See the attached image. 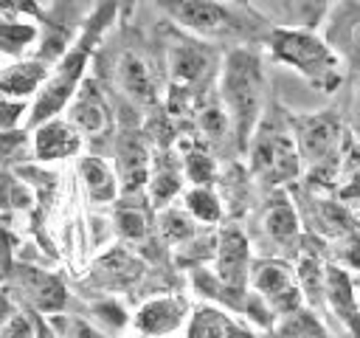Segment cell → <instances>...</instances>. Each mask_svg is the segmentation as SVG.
<instances>
[{
    "label": "cell",
    "mask_w": 360,
    "mask_h": 338,
    "mask_svg": "<svg viewBox=\"0 0 360 338\" xmlns=\"http://www.w3.org/2000/svg\"><path fill=\"white\" fill-rule=\"evenodd\" d=\"M219 87H222V101H225L233 135H236L239 146L248 149V144L259 127L262 104H264V73H262L256 54H250L245 48H233L225 56Z\"/></svg>",
    "instance_id": "cell-1"
},
{
    "label": "cell",
    "mask_w": 360,
    "mask_h": 338,
    "mask_svg": "<svg viewBox=\"0 0 360 338\" xmlns=\"http://www.w3.org/2000/svg\"><path fill=\"white\" fill-rule=\"evenodd\" d=\"M270 54L276 62L295 68L323 93H332L340 82L338 54L312 28H276L270 34Z\"/></svg>",
    "instance_id": "cell-2"
},
{
    "label": "cell",
    "mask_w": 360,
    "mask_h": 338,
    "mask_svg": "<svg viewBox=\"0 0 360 338\" xmlns=\"http://www.w3.org/2000/svg\"><path fill=\"white\" fill-rule=\"evenodd\" d=\"M90 39V37H87ZM84 42H76L59 62L56 68L51 70L48 82L42 84V90L37 93V101L31 104V115H28V124L37 127L48 118H56V113L62 107H68V101L73 99V93L79 90L82 84V73L87 68V56H90V45Z\"/></svg>",
    "instance_id": "cell-3"
},
{
    "label": "cell",
    "mask_w": 360,
    "mask_h": 338,
    "mask_svg": "<svg viewBox=\"0 0 360 338\" xmlns=\"http://www.w3.org/2000/svg\"><path fill=\"white\" fill-rule=\"evenodd\" d=\"M248 149H250L253 175H259L270 183L292 180L301 172V155H298V146L290 132H281L273 127H256Z\"/></svg>",
    "instance_id": "cell-4"
},
{
    "label": "cell",
    "mask_w": 360,
    "mask_h": 338,
    "mask_svg": "<svg viewBox=\"0 0 360 338\" xmlns=\"http://www.w3.org/2000/svg\"><path fill=\"white\" fill-rule=\"evenodd\" d=\"M160 6L186 31L200 37H233L245 28L242 20L219 0H160Z\"/></svg>",
    "instance_id": "cell-5"
},
{
    "label": "cell",
    "mask_w": 360,
    "mask_h": 338,
    "mask_svg": "<svg viewBox=\"0 0 360 338\" xmlns=\"http://www.w3.org/2000/svg\"><path fill=\"white\" fill-rule=\"evenodd\" d=\"M250 284L256 296L270 307V313L287 315L301 307V284L290 265L278 259H264L250 268Z\"/></svg>",
    "instance_id": "cell-6"
},
{
    "label": "cell",
    "mask_w": 360,
    "mask_h": 338,
    "mask_svg": "<svg viewBox=\"0 0 360 338\" xmlns=\"http://www.w3.org/2000/svg\"><path fill=\"white\" fill-rule=\"evenodd\" d=\"M292 141L298 146V155L309 166H321L332 158L338 141H340V121L329 113H312V115H295L292 121Z\"/></svg>",
    "instance_id": "cell-7"
},
{
    "label": "cell",
    "mask_w": 360,
    "mask_h": 338,
    "mask_svg": "<svg viewBox=\"0 0 360 338\" xmlns=\"http://www.w3.org/2000/svg\"><path fill=\"white\" fill-rule=\"evenodd\" d=\"M217 279L228 290H242L250 276V245L239 228H222L217 234V251H214Z\"/></svg>",
    "instance_id": "cell-8"
},
{
    "label": "cell",
    "mask_w": 360,
    "mask_h": 338,
    "mask_svg": "<svg viewBox=\"0 0 360 338\" xmlns=\"http://www.w3.org/2000/svg\"><path fill=\"white\" fill-rule=\"evenodd\" d=\"M68 121L87 138H98L110 130V107L93 79H84L68 101Z\"/></svg>",
    "instance_id": "cell-9"
},
{
    "label": "cell",
    "mask_w": 360,
    "mask_h": 338,
    "mask_svg": "<svg viewBox=\"0 0 360 338\" xmlns=\"http://www.w3.org/2000/svg\"><path fill=\"white\" fill-rule=\"evenodd\" d=\"M31 149H34L37 161H65L82 149V135L70 121L48 118L42 124H37Z\"/></svg>",
    "instance_id": "cell-10"
},
{
    "label": "cell",
    "mask_w": 360,
    "mask_h": 338,
    "mask_svg": "<svg viewBox=\"0 0 360 338\" xmlns=\"http://www.w3.org/2000/svg\"><path fill=\"white\" fill-rule=\"evenodd\" d=\"M186 310H188V304L183 296H158V299H149L146 304H141L132 324L141 335L160 338V335L174 332L186 321Z\"/></svg>",
    "instance_id": "cell-11"
},
{
    "label": "cell",
    "mask_w": 360,
    "mask_h": 338,
    "mask_svg": "<svg viewBox=\"0 0 360 338\" xmlns=\"http://www.w3.org/2000/svg\"><path fill=\"white\" fill-rule=\"evenodd\" d=\"M48 76H51V68L42 59H17V62L0 68V96L22 101L31 93L42 90Z\"/></svg>",
    "instance_id": "cell-12"
},
{
    "label": "cell",
    "mask_w": 360,
    "mask_h": 338,
    "mask_svg": "<svg viewBox=\"0 0 360 338\" xmlns=\"http://www.w3.org/2000/svg\"><path fill=\"white\" fill-rule=\"evenodd\" d=\"M20 287L31 299V304L42 313H59L65 307V299H68L65 284L53 273H45L39 268H25L20 276Z\"/></svg>",
    "instance_id": "cell-13"
},
{
    "label": "cell",
    "mask_w": 360,
    "mask_h": 338,
    "mask_svg": "<svg viewBox=\"0 0 360 338\" xmlns=\"http://www.w3.org/2000/svg\"><path fill=\"white\" fill-rule=\"evenodd\" d=\"M118 180L124 192H135L149 183V152L138 135H121L118 141Z\"/></svg>",
    "instance_id": "cell-14"
},
{
    "label": "cell",
    "mask_w": 360,
    "mask_h": 338,
    "mask_svg": "<svg viewBox=\"0 0 360 338\" xmlns=\"http://www.w3.org/2000/svg\"><path fill=\"white\" fill-rule=\"evenodd\" d=\"M79 175H82V183L87 189V197L93 203H112L118 197V177L115 172L96 155H82L79 158Z\"/></svg>",
    "instance_id": "cell-15"
},
{
    "label": "cell",
    "mask_w": 360,
    "mask_h": 338,
    "mask_svg": "<svg viewBox=\"0 0 360 338\" xmlns=\"http://www.w3.org/2000/svg\"><path fill=\"white\" fill-rule=\"evenodd\" d=\"M118 82L124 87V93L129 99H135L138 104H152L155 101V84H152V73L146 68V62L132 54L124 51L118 59Z\"/></svg>",
    "instance_id": "cell-16"
},
{
    "label": "cell",
    "mask_w": 360,
    "mask_h": 338,
    "mask_svg": "<svg viewBox=\"0 0 360 338\" xmlns=\"http://www.w3.org/2000/svg\"><path fill=\"white\" fill-rule=\"evenodd\" d=\"M141 270H143V265H141L132 254L118 251V248L110 251V254H104V256L98 259V265H96L98 282H104V284H110V287H124V284H129L132 279L141 276Z\"/></svg>",
    "instance_id": "cell-17"
},
{
    "label": "cell",
    "mask_w": 360,
    "mask_h": 338,
    "mask_svg": "<svg viewBox=\"0 0 360 338\" xmlns=\"http://www.w3.org/2000/svg\"><path fill=\"white\" fill-rule=\"evenodd\" d=\"M186 338H236V327L222 310L202 304L191 313Z\"/></svg>",
    "instance_id": "cell-18"
},
{
    "label": "cell",
    "mask_w": 360,
    "mask_h": 338,
    "mask_svg": "<svg viewBox=\"0 0 360 338\" xmlns=\"http://www.w3.org/2000/svg\"><path fill=\"white\" fill-rule=\"evenodd\" d=\"M323 290L332 301V307L340 313V318L349 321V327H354L360 332V321H357V310H354V296H352V284H349V276L340 270V268H326V276H323Z\"/></svg>",
    "instance_id": "cell-19"
},
{
    "label": "cell",
    "mask_w": 360,
    "mask_h": 338,
    "mask_svg": "<svg viewBox=\"0 0 360 338\" xmlns=\"http://www.w3.org/2000/svg\"><path fill=\"white\" fill-rule=\"evenodd\" d=\"M34 39H37L34 23H25L17 14H0V54L22 56Z\"/></svg>",
    "instance_id": "cell-20"
},
{
    "label": "cell",
    "mask_w": 360,
    "mask_h": 338,
    "mask_svg": "<svg viewBox=\"0 0 360 338\" xmlns=\"http://www.w3.org/2000/svg\"><path fill=\"white\" fill-rule=\"evenodd\" d=\"M169 68H172V76L180 84H191L205 73L208 56L197 45H174L172 54H169Z\"/></svg>",
    "instance_id": "cell-21"
},
{
    "label": "cell",
    "mask_w": 360,
    "mask_h": 338,
    "mask_svg": "<svg viewBox=\"0 0 360 338\" xmlns=\"http://www.w3.org/2000/svg\"><path fill=\"white\" fill-rule=\"evenodd\" d=\"M264 228L273 239L278 242H290L295 234H298V217H295V208L287 203V200H276L267 214H264Z\"/></svg>",
    "instance_id": "cell-22"
},
{
    "label": "cell",
    "mask_w": 360,
    "mask_h": 338,
    "mask_svg": "<svg viewBox=\"0 0 360 338\" xmlns=\"http://www.w3.org/2000/svg\"><path fill=\"white\" fill-rule=\"evenodd\" d=\"M186 211L200 223H217L222 217L219 197L208 186H194L186 192Z\"/></svg>",
    "instance_id": "cell-23"
},
{
    "label": "cell",
    "mask_w": 360,
    "mask_h": 338,
    "mask_svg": "<svg viewBox=\"0 0 360 338\" xmlns=\"http://www.w3.org/2000/svg\"><path fill=\"white\" fill-rule=\"evenodd\" d=\"M160 237L172 245H180V242H188L197 228H194V217L188 211H180V208H166L160 214Z\"/></svg>",
    "instance_id": "cell-24"
},
{
    "label": "cell",
    "mask_w": 360,
    "mask_h": 338,
    "mask_svg": "<svg viewBox=\"0 0 360 338\" xmlns=\"http://www.w3.org/2000/svg\"><path fill=\"white\" fill-rule=\"evenodd\" d=\"M278 335L281 338H323V330L309 313L292 310V313L284 315V321L278 327Z\"/></svg>",
    "instance_id": "cell-25"
},
{
    "label": "cell",
    "mask_w": 360,
    "mask_h": 338,
    "mask_svg": "<svg viewBox=\"0 0 360 338\" xmlns=\"http://www.w3.org/2000/svg\"><path fill=\"white\" fill-rule=\"evenodd\" d=\"M318 223H321V228L326 231V234H332V237H346V234H352V217L343 211V206H338V203H321L318 206Z\"/></svg>",
    "instance_id": "cell-26"
},
{
    "label": "cell",
    "mask_w": 360,
    "mask_h": 338,
    "mask_svg": "<svg viewBox=\"0 0 360 338\" xmlns=\"http://www.w3.org/2000/svg\"><path fill=\"white\" fill-rule=\"evenodd\" d=\"M295 276H298L301 293L318 296V293L323 290V276H326V270H321V265H318L312 256H304V259L298 262V270H295Z\"/></svg>",
    "instance_id": "cell-27"
},
{
    "label": "cell",
    "mask_w": 360,
    "mask_h": 338,
    "mask_svg": "<svg viewBox=\"0 0 360 338\" xmlns=\"http://www.w3.org/2000/svg\"><path fill=\"white\" fill-rule=\"evenodd\" d=\"M177 192H180V180H177V175L169 172V169L158 172V175L149 180V194H152L155 206H166Z\"/></svg>",
    "instance_id": "cell-28"
},
{
    "label": "cell",
    "mask_w": 360,
    "mask_h": 338,
    "mask_svg": "<svg viewBox=\"0 0 360 338\" xmlns=\"http://www.w3.org/2000/svg\"><path fill=\"white\" fill-rule=\"evenodd\" d=\"M115 225H118V231L127 237V239H141L143 234H146V220H143V214L138 211V208H118L115 211Z\"/></svg>",
    "instance_id": "cell-29"
},
{
    "label": "cell",
    "mask_w": 360,
    "mask_h": 338,
    "mask_svg": "<svg viewBox=\"0 0 360 338\" xmlns=\"http://www.w3.org/2000/svg\"><path fill=\"white\" fill-rule=\"evenodd\" d=\"M335 0H298V17H301V28H315L326 11L332 8Z\"/></svg>",
    "instance_id": "cell-30"
},
{
    "label": "cell",
    "mask_w": 360,
    "mask_h": 338,
    "mask_svg": "<svg viewBox=\"0 0 360 338\" xmlns=\"http://www.w3.org/2000/svg\"><path fill=\"white\" fill-rule=\"evenodd\" d=\"M228 113H222V110H217V107H208V110H202V115H200V130L208 135V138H222V132L228 130Z\"/></svg>",
    "instance_id": "cell-31"
},
{
    "label": "cell",
    "mask_w": 360,
    "mask_h": 338,
    "mask_svg": "<svg viewBox=\"0 0 360 338\" xmlns=\"http://www.w3.org/2000/svg\"><path fill=\"white\" fill-rule=\"evenodd\" d=\"M56 335L59 338H104L98 330H93L87 321H82V318H59V324H56Z\"/></svg>",
    "instance_id": "cell-32"
},
{
    "label": "cell",
    "mask_w": 360,
    "mask_h": 338,
    "mask_svg": "<svg viewBox=\"0 0 360 338\" xmlns=\"http://www.w3.org/2000/svg\"><path fill=\"white\" fill-rule=\"evenodd\" d=\"M186 172H188V177H191L197 186H205V183L211 180L214 166H211V161H208L202 152H191V155L186 158Z\"/></svg>",
    "instance_id": "cell-33"
},
{
    "label": "cell",
    "mask_w": 360,
    "mask_h": 338,
    "mask_svg": "<svg viewBox=\"0 0 360 338\" xmlns=\"http://www.w3.org/2000/svg\"><path fill=\"white\" fill-rule=\"evenodd\" d=\"M22 113H25V101L0 96V132H11L17 127V121L22 118Z\"/></svg>",
    "instance_id": "cell-34"
},
{
    "label": "cell",
    "mask_w": 360,
    "mask_h": 338,
    "mask_svg": "<svg viewBox=\"0 0 360 338\" xmlns=\"http://www.w3.org/2000/svg\"><path fill=\"white\" fill-rule=\"evenodd\" d=\"M0 338H37V332H34V321H28L25 315L14 313V315L3 324Z\"/></svg>",
    "instance_id": "cell-35"
},
{
    "label": "cell",
    "mask_w": 360,
    "mask_h": 338,
    "mask_svg": "<svg viewBox=\"0 0 360 338\" xmlns=\"http://www.w3.org/2000/svg\"><path fill=\"white\" fill-rule=\"evenodd\" d=\"M0 14H31V17H39V6L37 0H0Z\"/></svg>",
    "instance_id": "cell-36"
},
{
    "label": "cell",
    "mask_w": 360,
    "mask_h": 338,
    "mask_svg": "<svg viewBox=\"0 0 360 338\" xmlns=\"http://www.w3.org/2000/svg\"><path fill=\"white\" fill-rule=\"evenodd\" d=\"M346 42H349V54L360 62V14L349 23V31H346Z\"/></svg>",
    "instance_id": "cell-37"
},
{
    "label": "cell",
    "mask_w": 360,
    "mask_h": 338,
    "mask_svg": "<svg viewBox=\"0 0 360 338\" xmlns=\"http://www.w3.org/2000/svg\"><path fill=\"white\" fill-rule=\"evenodd\" d=\"M34 332H37V338H59V335H56V330H53V327H48L45 321H39V318H37V324H34Z\"/></svg>",
    "instance_id": "cell-38"
},
{
    "label": "cell",
    "mask_w": 360,
    "mask_h": 338,
    "mask_svg": "<svg viewBox=\"0 0 360 338\" xmlns=\"http://www.w3.org/2000/svg\"><path fill=\"white\" fill-rule=\"evenodd\" d=\"M354 121H357V130H360V99H357V104H354Z\"/></svg>",
    "instance_id": "cell-39"
}]
</instances>
